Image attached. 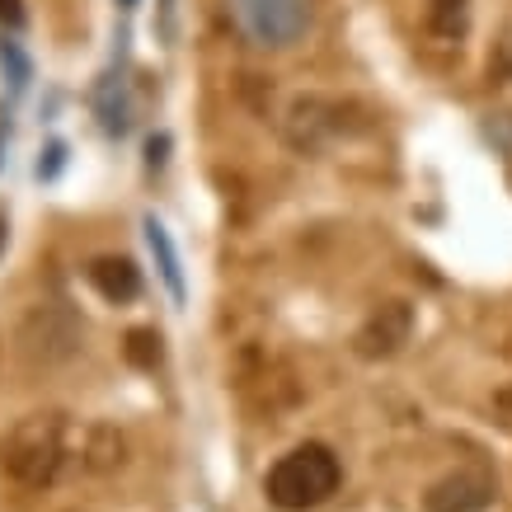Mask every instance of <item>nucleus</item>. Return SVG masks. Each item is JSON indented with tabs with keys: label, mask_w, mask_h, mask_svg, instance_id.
<instances>
[{
	"label": "nucleus",
	"mask_w": 512,
	"mask_h": 512,
	"mask_svg": "<svg viewBox=\"0 0 512 512\" xmlns=\"http://www.w3.org/2000/svg\"><path fill=\"white\" fill-rule=\"evenodd\" d=\"M498 484L489 470H456L447 480H437L423 498V508L428 512H484L494 503Z\"/></svg>",
	"instance_id": "39448f33"
},
{
	"label": "nucleus",
	"mask_w": 512,
	"mask_h": 512,
	"mask_svg": "<svg viewBox=\"0 0 512 512\" xmlns=\"http://www.w3.org/2000/svg\"><path fill=\"white\" fill-rule=\"evenodd\" d=\"M414 334V311L404 301H386L367 315V325L357 329V353L362 357H395Z\"/></svg>",
	"instance_id": "423d86ee"
},
{
	"label": "nucleus",
	"mask_w": 512,
	"mask_h": 512,
	"mask_svg": "<svg viewBox=\"0 0 512 512\" xmlns=\"http://www.w3.org/2000/svg\"><path fill=\"white\" fill-rule=\"evenodd\" d=\"M85 278H90V287L104 296L109 306H127V301L141 296V268L132 264V259H123V254L94 259V264L85 268Z\"/></svg>",
	"instance_id": "0eeeda50"
},
{
	"label": "nucleus",
	"mask_w": 512,
	"mask_h": 512,
	"mask_svg": "<svg viewBox=\"0 0 512 512\" xmlns=\"http://www.w3.org/2000/svg\"><path fill=\"white\" fill-rule=\"evenodd\" d=\"M0 66H5V76H10V85H15V90H24V85H29L33 66H29V57H24V47L15 43V33H0Z\"/></svg>",
	"instance_id": "9d476101"
},
{
	"label": "nucleus",
	"mask_w": 512,
	"mask_h": 512,
	"mask_svg": "<svg viewBox=\"0 0 512 512\" xmlns=\"http://www.w3.org/2000/svg\"><path fill=\"white\" fill-rule=\"evenodd\" d=\"M339 480H343L339 456L325 442H301L264 475V494L282 512H306L339 494Z\"/></svg>",
	"instance_id": "f03ea898"
},
{
	"label": "nucleus",
	"mask_w": 512,
	"mask_h": 512,
	"mask_svg": "<svg viewBox=\"0 0 512 512\" xmlns=\"http://www.w3.org/2000/svg\"><path fill=\"white\" fill-rule=\"evenodd\" d=\"M339 118H343L339 99L306 94V99H296L292 113H287V141H292L296 151H320L329 137H339V132H343Z\"/></svg>",
	"instance_id": "20e7f679"
},
{
	"label": "nucleus",
	"mask_w": 512,
	"mask_h": 512,
	"mask_svg": "<svg viewBox=\"0 0 512 512\" xmlns=\"http://www.w3.org/2000/svg\"><path fill=\"white\" fill-rule=\"evenodd\" d=\"M146 245H151V254H156L160 282L170 287L174 306H184V301H188V282H184V268H179V249H174L170 231H165L156 217H146Z\"/></svg>",
	"instance_id": "6e6552de"
},
{
	"label": "nucleus",
	"mask_w": 512,
	"mask_h": 512,
	"mask_svg": "<svg viewBox=\"0 0 512 512\" xmlns=\"http://www.w3.org/2000/svg\"><path fill=\"white\" fill-rule=\"evenodd\" d=\"M24 19H29L24 15V0H0V29L5 33H19L24 29Z\"/></svg>",
	"instance_id": "f8f14e48"
},
{
	"label": "nucleus",
	"mask_w": 512,
	"mask_h": 512,
	"mask_svg": "<svg viewBox=\"0 0 512 512\" xmlns=\"http://www.w3.org/2000/svg\"><path fill=\"white\" fill-rule=\"evenodd\" d=\"M127 357L137 362V367H151L160 357V334H151V329H132V339H127Z\"/></svg>",
	"instance_id": "9b49d317"
},
{
	"label": "nucleus",
	"mask_w": 512,
	"mask_h": 512,
	"mask_svg": "<svg viewBox=\"0 0 512 512\" xmlns=\"http://www.w3.org/2000/svg\"><path fill=\"white\" fill-rule=\"evenodd\" d=\"M428 24L437 38H466L470 0H428Z\"/></svg>",
	"instance_id": "1a4fd4ad"
},
{
	"label": "nucleus",
	"mask_w": 512,
	"mask_h": 512,
	"mask_svg": "<svg viewBox=\"0 0 512 512\" xmlns=\"http://www.w3.org/2000/svg\"><path fill=\"white\" fill-rule=\"evenodd\" d=\"M0 249H5V217H0Z\"/></svg>",
	"instance_id": "ddd939ff"
},
{
	"label": "nucleus",
	"mask_w": 512,
	"mask_h": 512,
	"mask_svg": "<svg viewBox=\"0 0 512 512\" xmlns=\"http://www.w3.org/2000/svg\"><path fill=\"white\" fill-rule=\"evenodd\" d=\"M123 461V437L109 423H85L66 414H29L0 437V470L24 489H52L71 470H113Z\"/></svg>",
	"instance_id": "f257e3e1"
},
{
	"label": "nucleus",
	"mask_w": 512,
	"mask_h": 512,
	"mask_svg": "<svg viewBox=\"0 0 512 512\" xmlns=\"http://www.w3.org/2000/svg\"><path fill=\"white\" fill-rule=\"evenodd\" d=\"M226 15L245 43L278 52L311 29V0H226Z\"/></svg>",
	"instance_id": "7ed1b4c3"
}]
</instances>
